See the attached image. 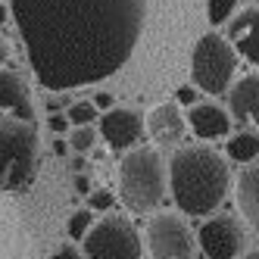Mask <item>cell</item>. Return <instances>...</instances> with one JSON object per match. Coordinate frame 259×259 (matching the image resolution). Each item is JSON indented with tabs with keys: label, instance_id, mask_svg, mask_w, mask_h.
Masks as SVG:
<instances>
[{
	"label": "cell",
	"instance_id": "11",
	"mask_svg": "<svg viewBox=\"0 0 259 259\" xmlns=\"http://www.w3.org/2000/svg\"><path fill=\"white\" fill-rule=\"evenodd\" d=\"M144 128H147V138L153 141V147H181L184 135H188V119H184L181 106L175 100H165L156 103L150 113L144 116Z\"/></svg>",
	"mask_w": 259,
	"mask_h": 259
},
{
	"label": "cell",
	"instance_id": "4",
	"mask_svg": "<svg viewBox=\"0 0 259 259\" xmlns=\"http://www.w3.org/2000/svg\"><path fill=\"white\" fill-rule=\"evenodd\" d=\"M119 203L135 215H150L169 197V159L159 147H135L119 159Z\"/></svg>",
	"mask_w": 259,
	"mask_h": 259
},
{
	"label": "cell",
	"instance_id": "26",
	"mask_svg": "<svg viewBox=\"0 0 259 259\" xmlns=\"http://www.w3.org/2000/svg\"><path fill=\"white\" fill-rule=\"evenodd\" d=\"M240 259H259V247H253V250H247L244 256H240Z\"/></svg>",
	"mask_w": 259,
	"mask_h": 259
},
{
	"label": "cell",
	"instance_id": "25",
	"mask_svg": "<svg viewBox=\"0 0 259 259\" xmlns=\"http://www.w3.org/2000/svg\"><path fill=\"white\" fill-rule=\"evenodd\" d=\"M53 153H57V156H66V153H69V141H66V138H57V141H53Z\"/></svg>",
	"mask_w": 259,
	"mask_h": 259
},
{
	"label": "cell",
	"instance_id": "19",
	"mask_svg": "<svg viewBox=\"0 0 259 259\" xmlns=\"http://www.w3.org/2000/svg\"><path fill=\"white\" fill-rule=\"evenodd\" d=\"M237 13V0H206V19L209 25H228Z\"/></svg>",
	"mask_w": 259,
	"mask_h": 259
},
{
	"label": "cell",
	"instance_id": "15",
	"mask_svg": "<svg viewBox=\"0 0 259 259\" xmlns=\"http://www.w3.org/2000/svg\"><path fill=\"white\" fill-rule=\"evenodd\" d=\"M225 159L237 165H250L259 159V135L256 132H237L225 141Z\"/></svg>",
	"mask_w": 259,
	"mask_h": 259
},
{
	"label": "cell",
	"instance_id": "13",
	"mask_svg": "<svg viewBox=\"0 0 259 259\" xmlns=\"http://www.w3.org/2000/svg\"><path fill=\"white\" fill-rule=\"evenodd\" d=\"M234 203L244 228L259 234V162H250L234 178Z\"/></svg>",
	"mask_w": 259,
	"mask_h": 259
},
{
	"label": "cell",
	"instance_id": "2",
	"mask_svg": "<svg viewBox=\"0 0 259 259\" xmlns=\"http://www.w3.org/2000/svg\"><path fill=\"white\" fill-rule=\"evenodd\" d=\"M38 113L25 78L0 69V194L25 191L38 175Z\"/></svg>",
	"mask_w": 259,
	"mask_h": 259
},
{
	"label": "cell",
	"instance_id": "6",
	"mask_svg": "<svg viewBox=\"0 0 259 259\" xmlns=\"http://www.w3.org/2000/svg\"><path fill=\"white\" fill-rule=\"evenodd\" d=\"M81 253L84 259H144V237L132 219L109 212L84 234Z\"/></svg>",
	"mask_w": 259,
	"mask_h": 259
},
{
	"label": "cell",
	"instance_id": "7",
	"mask_svg": "<svg viewBox=\"0 0 259 259\" xmlns=\"http://www.w3.org/2000/svg\"><path fill=\"white\" fill-rule=\"evenodd\" d=\"M144 250L150 259H194L197 234L188 228L181 212L156 209L144 225Z\"/></svg>",
	"mask_w": 259,
	"mask_h": 259
},
{
	"label": "cell",
	"instance_id": "27",
	"mask_svg": "<svg viewBox=\"0 0 259 259\" xmlns=\"http://www.w3.org/2000/svg\"><path fill=\"white\" fill-rule=\"evenodd\" d=\"M4 63H7V47H4V41H0V69H4Z\"/></svg>",
	"mask_w": 259,
	"mask_h": 259
},
{
	"label": "cell",
	"instance_id": "17",
	"mask_svg": "<svg viewBox=\"0 0 259 259\" xmlns=\"http://www.w3.org/2000/svg\"><path fill=\"white\" fill-rule=\"evenodd\" d=\"M66 116H69L72 128L75 125H97L100 122V109L94 106V100H75L66 109Z\"/></svg>",
	"mask_w": 259,
	"mask_h": 259
},
{
	"label": "cell",
	"instance_id": "22",
	"mask_svg": "<svg viewBox=\"0 0 259 259\" xmlns=\"http://www.w3.org/2000/svg\"><path fill=\"white\" fill-rule=\"evenodd\" d=\"M50 259H84V253H81V247H75V240H69V244H60L53 250Z\"/></svg>",
	"mask_w": 259,
	"mask_h": 259
},
{
	"label": "cell",
	"instance_id": "8",
	"mask_svg": "<svg viewBox=\"0 0 259 259\" xmlns=\"http://www.w3.org/2000/svg\"><path fill=\"white\" fill-rule=\"evenodd\" d=\"M197 247L206 259H240L247 253V228L228 212H212L197 228Z\"/></svg>",
	"mask_w": 259,
	"mask_h": 259
},
{
	"label": "cell",
	"instance_id": "5",
	"mask_svg": "<svg viewBox=\"0 0 259 259\" xmlns=\"http://www.w3.org/2000/svg\"><path fill=\"white\" fill-rule=\"evenodd\" d=\"M237 63L240 57L225 34L219 31L203 34L191 53V84L209 97L228 94V88L234 84V75H237Z\"/></svg>",
	"mask_w": 259,
	"mask_h": 259
},
{
	"label": "cell",
	"instance_id": "10",
	"mask_svg": "<svg viewBox=\"0 0 259 259\" xmlns=\"http://www.w3.org/2000/svg\"><path fill=\"white\" fill-rule=\"evenodd\" d=\"M184 119H188V132L200 144L228 141L231 135V113H228V106H222L215 100H197L194 106H188Z\"/></svg>",
	"mask_w": 259,
	"mask_h": 259
},
{
	"label": "cell",
	"instance_id": "3",
	"mask_svg": "<svg viewBox=\"0 0 259 259\" xmlns=\"http://www.w3.org/2000/svg\"><path fill=\"white\" fill-rule=\"evenodd\" d=\"M231 191V162L212 144H181L169 156V194L181 215L206 219Z\"/></svg>",
	"mask_w": 259,
	"mask_h": 259
},
{
	"label": "cell",
	"instance_id": "18",
	"mask_svg": "<svg viewBox=\"0 0 259 259\" xmlns=\"http://www.w3.org/2000/svg\"><path fill=\"white\" fill-rule=\"evenodd\" d=\"M94 209H75V212H72L69 215V225H66V231H69V237L72 240H75V244H78V240H84V234L91 231V228H94Z\"/></svg>",
	"mask_w": 259,
	"mask_h": 259
},
{
	"label": "cell",
	"instance_id": "12",
	"mask_svg": "<svg viewBox=\"0 0 259 259\" xmlns=\"http://www.w3.org/2000/svg\"><path fill=\"white\" fill-rule=\"evenodd\" d=\"M225 38L231 41L240 60H247L250 66L259 69V7L237 10L234 19L225 25Z\"/></svg>",
	"mask_w": 259,
	"mask_h": 259
},
{
	"label": "cell",
	"instance_id": "14",
	"mask_svg": "<svg viewBox=\"0 0 259 259\" xmlns=\"http://www.w3.org/2000/svg\"><path fill=\"white\" fill-rule=\"evenodd\" d=\"M228 113L244 125H259V69L240 75L228 88Z\"/></svg>",
	"mask_w": 259,
	"mask_h": 259
},
{
	"label": "cell",
	"instance_id": "24",
	"mask_svg": "<svg viewBox=\"0 0 259 259\" xmlns=\"http://www.w3.org/2000/svg\"><path fill=\"white\" fill-rule=\"evenodd\" d=\"M94 106L100 109V113L113 109V94H109V91H100V94H94Z\"/></svg>",
	"mask_w": 259,
	"mask_h": 259
},
{
	"label": "cell",
	"instance_id": "9",
	"mask_svg": "<svg viewBox=\"0 0 259 259\" xmlns=\"http://www.w3.org/2000/svg\"><path fill=\"white\" fill-rule=\"evenodd\" d=\"M97 132L106 141L109 150H119V153L135 150L138 141L147 138L144 116L138 113V109H132V106H113V109H106V113H100Z\"/></svg>",
	"mask_w": 259,
	"mask_h": 259
},
{
	"label": "cell",
	"instance_id": "20",
	"mask_svg": "<svg viewBox=\"0 0 259 259\" xmlns=\"http://www.w3.org/2000/svg\"><path fill=\"white\" fill-rule=\"evenodd\" d=\"M116 200H119V197H116L113 191H94V194H91V200H88V206L94 209V212H103V209H113Z\"/></svg>",
	"mask_w": 259,
	"mask_h": 259
},
{
	"label": "cell",
	"instance_id": "23",
	"mask_svg": "<svg viewBox=\"0 0 259 259\" xmlns=\"http://www.w3.org/2000/svg\"><path fill=\"white\" fill-rule=\"evenodd\" d=\"M175 103H178V106H194V103H197V88H194V84H181V88L175 91Z\"/></svg>",
	"mask_w": 259,
	"mask_h": 259
},
{
	"label": "cell",
	"instance_id": "21",
	"mask_svg": "<svg viewBox=\"0 0 259 259\" xmlns=\"http://www.w3.org/2000/svg\"><path fill=\"white\" fill-rule=\"evenodd\" d=\"M47 128L60 138V135H69V132H72V122H69L66 113H50V116H47Z\"/></svg>",
	"mask_w": 259,
	"mask_h": 259
},
{
	"label": "cell",
	"instance_id": "1",
	"mask_svg": "<svg viewBox=\"0 0 259 259\" xmlns=\"http://www.w3.org/2000/svg\"><path fill=\"white\" fill-rule=\"evenodd\" d=\"M25 60L41 88L97 84L135 53L147 0H10Z\"/></svg>",
	"mask_w": 259,
	"mask_h": 259
},
{
	"label": "cell",
	"instance_id": "16",
	"mask_svg": "<svg viewBox=\"0 0 259 259\" xmlns=\"http://www.w3.org/2000/svg\"><path fill=\"white\" fill-rule=\"evenodd\" d=\"M97 138H100L97 125H75V128H72V132L66 135L69 150H72V153H78V156H84V153L94 150V147H97Z\"/></svg>",
	"mask_w": 259,
	"mask_h": 259
}]
</instances>
